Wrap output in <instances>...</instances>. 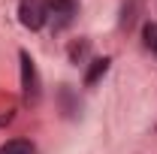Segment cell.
<instances>
[{
    "mask_svg": "<svg viewBox=\"0 0 157 154\" xmlns=\"http://www.w3.org/2000/svg\"><path fill=\"white\" fill-rule=\"evenodd\" d=\"M0 154H36V148H33V142H30V139L15 136V139H9V142H3V145H0Z\"/></svg>",
    "mask_w": 157,
    "mask_h": 154,
    "instance_id": "obj_5",
    "label": "cell"
},
{
    "mask_svg": "<svg viewBox=\"0 0 157 154\" xmlns=\"http://www.w3.org/2000/svg\"><path fill=\"white\" fill-rule=\"evenodd\" d=\"M142 37H145V45L157 55V24H145L142 27Z\"/></svg>",
    "mask_w": 157,
    "mask_h": 154,
    "instance_id": "obj_6",
    "label": "cell"
},
{
    "mask_svg": "<svg viewBox=\"0 0 157 154\" xmlns=\"http://www.w3.org/2000/svg\"><path fill=\"white\" fill-rule=\"evenodd\" d=\"M85 52H88V42H78V45H73V48H70V58H73V60H78L82 55H85Z\"/></svg>",
    "mask_w": 157,
    "mask_h": 154,
    "instance_id": "obj_7",
    "label": "cell"
},
{
    "mask_svg": "<svg viewBox=\"0 0 157 154\" xmlns=\"http://www.w3.org/2000/svg\"><path fill=\"white\" fill-rule=\"evenodd\" d=\"M21 60V94L27 103H36L39 100V73H36V64L27 52H18Z\"/></svg>",
    "mask_w": 157,
    "mask_h": 154,
    "instance_id": "obj_2",
    "label": "cell"
},
{
    "mask_svg": "<svg viewBox=\"0 0 157 154\" xmlns=\"http://www.w3.org/2000/svg\"><path fill=\"white\" fill-rule=\"evenodd\" d=\"M76 12H78L76 0H48V18L55 24V30H63L70 21L76 18Z\"/></svg>",
    "mask_w": 157,
    "mask_h": 154,
    "instance_id": "obj_3",
    "label": "cell"
},
{
    "mask_svg": "<svg viewBox=\"0 0 157 154\" xmlns=\"http://www.w3.org/2000/svg\"><path fill=\"white\" fill-rule=\"evenodd\" d=\"M18 21L27 30H39L48 21V0H21L18 3Z\"/></svg>",
    "mask_w": 157,
    "mask_h": 154,
    "instance_id": "obj_1",
    "label": "cell"
},
{
    "mask_svg": "<svg viewBox=\"0 0 157 154\" xmlns=\"http://www.w3.org/2000/svg\"><path fill=\"white\" fill-rule=\"evenodd\" d=\"M109 64H112L109 58H97V60H91V67H88V73H85V85H88V88H91V85H97L100 79L109 73Z\"/></svg>",
    "mask_w": 157,
    "mask_h": 154,
    "instance_id": "obj_4",
    "label": "cell"
}]
</instances>
